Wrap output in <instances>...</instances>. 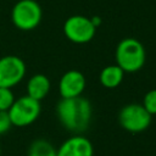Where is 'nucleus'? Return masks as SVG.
<instances>
[{
	"mask_svg": "<svg viewBox=\"0 0 156 156\" xmlns=\"http://www.w3.org/2000/svg\"><path fill=\"white\" fill-rule=\"evenodd\" d=\"M0 155H1V147H0Z\"/></svg>",
	"mask_w": 156,
	"mask_h": 156,
	"instance_id": "17",
	"label": "nucleus"
},
{
	"mask_svg": "<svg viewBox=\"0 0 156 156\" xmlns=\"http://www.w3.org/2000/svg\"><path fill=\"white\" fill-rule=\"evenodd\" d=\"M15 101V95L10 88H0V110L9 111Z\"/></svg>",
	"mask_w": 156,
	"mask_h": 156,
	"instance_id": "13",
	"label": "nucleus"
},
{
	"mask_svg": "<svg viewBox=\"0 0 156 156\" xmlns=\"http://www.w3.org/2000/svg\"><path fill=\"white\" fill-rule=\"evenodd\" d=\"M116 65H118L124 73H134L144 67L146 52L144 45L135 38L122 39L116 48Z\"/></svg>",
	"mask_w": 156,
	"mask_h": 156,
	"instance_id": "2",
	"label": "nucleus"
},
{
	"mask_svg": "<svg viewBox=\"0 0 156 156\" xmlns=\"http://www.w3.org/2000/svg\"><path fill=\"white\" fill-rule=\"evenodd\" d=\"M43 11L35 0H18L11 11V21L21 30H32L41 21Z\"/></svg>",
	"mask_w": 156,
	"mask_h": 156,
	"instance_id": "3",
	"label": "nucleus"
},
{
	"mask_svg": "<svg viewBox=\"0 0 156 156\" xmlns=\"http://www.w3.org/2000/svg\"><path fill=\"white\" fill-rule=\"evenodd\" d=\"M90 20H91L93 24L95 26V28L100 27V24H101V20H100V17H99V16H93V17H91Z\"/></svg>",
	"mask_w": 156,
	"mask_h": 156,
	"instance_id": "16",
	"label": "nucleus"
},
{
	"mask_svg": "<svg viewBox=\"0 0 156 156\" xmlns=\"http://www.w3.org/2000/svg\"><path fill=\"white\" fill-rule=\"evenodd\" d=\"M96 28L89 17L82 15L69 16L63 23L65 37L74 44H85L93 40Z\"/></svg>",
	"mask_w": 156,
	"mask_h": 156,
	"instance_id": "6",
	"label": "nucleus"
},
{
	"mask_svg": "<svg viewBox=\"0 0 156 156\" xmlns=\"http://www.w3.org/2000/svg\"><path fill=\"white\" fill-rule=\"evenodd\" d=\"M41 111L40 101L23 95L15 99L12 106L9 108V116L12 126L15 127H27L37 121Z\"/></svg>",
	"mask_w": 156,
	"mask_h": 156,
	"instance_id": "4",
	"label": "nucleus"
},
{
	"mask_svg": "<svg viewBox=\"0 0 156 156\" xmlns=\"http://www.w3.org/2000/svg\"><path fill=\"white\" fill-rule=\"evenodd\" d=\"M124 77V71L118 65H108L102 68L99 76V80L102 87L107 89L117 88Z\"/></svg>",
	"mask_w": 156,
	"mask_h": 156,
	"instance_id": "11",
	"label": "nucleus"
},
{
	"mask_svg": "<svg viewBox=\"0 0 156 156\" xmlns=\"http://www.w3.org/2000/svg\"><path fill=\"white\" fill-rule=\"evenodd\" d=\"M56 156H94V147L88 138L74 134L61 144Z\"/></svg>",
	"mask_w": 156,
	"mask_h": 156,
	"instance_id": "9",
	"label": "nucleus"
},
{
	"mask_svg": "<svg viewBox=\"0 0 156 156\" xmlns=\"http://www.w3.org/2000/svg\"><path fill=\"white\" fill-rule=\"evenodd\" d=\"M50 91V80L45 74L37 73L32 76L27 82V95L41 101Z\"/></svg>",
	"mask_w": 156,
	"mask_h": 156,
	"instance_id": "10",
	"label": "nucleus"
},
{
	"mask_svg": "<svg viewBox=\"0 0 156 156\" xmlns=\"http://www.w3.org/2000/svg\"><path fill=\"white\" fill-rule=\"evenodd\" d=\"M28 156H56V149L50 141L45 139H37L30 144Z\"/></svg>",
	"mask_w": 156,
	"mask_h": 156,
	"instance_id": "12",
	"label": "nucleus"
},
{
	"mask_svg": "<svg viewBox=\"0 0 156 156\" xmlns=\"http://www.w3.org/2000/svg\"><path fill=\"white\" fill-rule=\"evenodd\" d=\"M26 76L24 61L15 55L0 57V88H12Z\"/></svg>",
	"mask_w": 156,
	"mask_h": 156,
	"instance_id": "7",
	"label": "nucleus"
},
{
	"mask_svg": "<svg viewBox=\"0 0 156 156\" xmlns=\"http://www.w3.org/2000/svg\"><path fill=\"white\" fill-rule=\"evenodd\" d=\"M85 89V77L78 69H69L58 80V93L61 98L80 96Z\"/></svg>",
	"mask_w": 156,
	"mask_h": 156,
	"instance_id": "8",
	"label": "nucleus"
},
{
	"mask_svg": "<svg viewBox=\"0 0 156 156\" xmlns=\"http://www.w3.org/2000/svg\"><path fill=\"white\" fill-rule=\"evenodd\" d=\"M56 115L60 123L69 132H84L91 119L93 108L88 99L80 96L61 98L56 106Z\"/></svg>",
	"mask_w": 156,
	"mask_h": 156,
	"instance_id": "1",
	"label": "nucleus"
},
{
	"mask_svg": "<svg viewBox=\"0 0 156 156\" xmlns=\"http://www.w3.org/2000/svg\"><path fill=\"white\" fill-rule=\"evenodd\" d=\"M152 116L141 104H128L118 113V122L123 129L130 133H140L149 128Z\"/></svg>",
	"mask_w": 156,
	"mask_h": 156,
	"instance_id": "5",
	"label": "nucleus"
},
{
	"mask_svg": "<svg viewBox=\"0 0 156 156\" xmlns=\"http://www.w3.org/2000/svg\"><path fill=\"white\" fill-rule=\"evenodd\" d=\"M11 126H12V123H11L9 112L0 110V135L6 133L11 128Z\"/></svg>",
	"mask_w": 156,
	"mask_h": 156,
	"instance_id": "15",
	"label": "nucleus"
},
{
	"mask_svg": "<svg viewBox=\"0 0 156 156\" xmlns=\"http://www.w3.org/2000/svg\"><path fill=\"white\" fill-rule=\"evenodd\" d=\"M141 105L151 116L156 115V89H151L144 95Z\"/></svg>",
	"mask_w": 156,
	"mask_h": 156,
	"instance_id": "14",
	"label": "nucleus"
}]
</instances>
